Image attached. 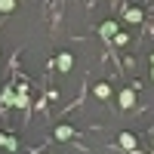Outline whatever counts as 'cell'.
Masks as SVG:
<instances>
[{"label": "cell", "mask_w": 154, "mask_h": 154, "mask_svg": "<svg viewBox=\"0 0 154 154\" xmlns=\"http://www.w3.org/2000/svg\"><path fill=\"white\" fill-rule=\"evenodd\" d=\"M71 136H74L71 126H56V139H71Z\"/></svg>", "instance_id": "5b68a950"}, {"label": "cell", "mask_w": 154, "mask_h": 154, "mask_svg": "<svg viewBox=\"0 0 154 154\" xmlns=\"http://www.w3.org/2000/svg\"><path fill=\"white\" fill-rule=\"evenodd\" d=\"M56 65H59V71H71V56H68V53H62Z\"/></svg>", "instance_id": "3957f363"}, {"label": "cell", "mask_w": 154, "mask_h": 154, "mask_svg": "<svg viewBox=\"0 0 154 154\" xmlns=\"http://www.w3.org/2000/svg\"><path fill=\"white\" fill-rule=\"evenodd\" d=\"M16 9V0H0V12H12Z\"/></svg>", "instance_id": "52a82bcc"}, {"label": "cell", "mask_w": 154, "mask_h": 154, "mask_svg": "<svg viewBox=\"0 0 154 154\" xmlns=\"http://www.w3.org/2000/svg\"><path fill=\"white\" fill-rule=\"evenodd\" d=\"M102 34H105V37H117V25H114V22H105V25H102Z\"/></svg>", "instance_id": "277c9868"}, {"label": "cell", "mask_w": 154, "mask_h": 154, "mask_svg": "<svg viewBox=\"0 0 154 154\" xmlns=\"http://www.w3.org/2000/svg\"><path fill=\"white\" fill-rule=\"evenodd\" d=\"M151 65H154V56H151Z\"/></svg>", "instance_id": "9c48e42d"}, {"label": "cell", "mask_w": 154, "mask_h": 154, "mask_svg": "<svg viewBox=\"0 0 154 154\" xmlns=\"http://www.w3.org/2000/svg\"><path fill=\"white\" fill-rule=\"evenodd\" d=\"M96 96H99V99H108V96H111V86H108V83H99V86H96Z\"/></svg>", "instance_id": "8992f818"}, {"label": "cell", "mask_w": 154, "mask_h": 154, "mask_svg": "<svg viewBox=\"0 0 154 154\" xmlns=\"http://www.w3.org/2000/svg\"><path fill=\"white\" fill-rule=\"evenodd\" d=\"M120 145L130 148V151H136V136H133V133H123V136H120Z\"/></svg>", "instance_id": "6da1fadb"}, {"label": "cell", "mask_w": 154, "mask_h": 154, "mask_svg": "<svg viewBox=\"0 0 154 154\" xmlns=\"http://www.w3.org/2000/svg\"><path fill=\"white\" fill-rule=\"evenodd\" d=\"M133 99H136L133 89H123V93H120V105H123V108H130V105H133Z\"/></svg>", "instance_id": "7a4b0ae2"}, {"label": "cell", "mask_w": 154, "mask_h": 154, "mask_svg": "<svg viewBox=\"0 0 154 154\" xmlns=\"http://www.w3.org/2000/svg\"><path fill=\"white\" fill-rule=\"evenodd\" d=\"M126 19H130V22H142V12H139V9H126Z\"/></svg>", "instance_id": "ba28073f"}, {"label": "cell", "mask_w": 154, "mask_h": 154, "mask_svg": "<svg viewBox=\"0 0 154 154\" xmlns=\"http://www.w3.org/2000/svg\"><path fill=\"white\" fill-rule=\"evenodd\" d=\"M151 77H154V71H151Z\"/></svg>", "instance_id": "30bf717a"}]
</instances>
